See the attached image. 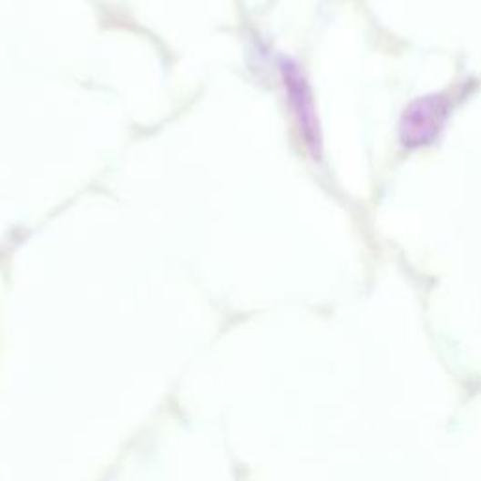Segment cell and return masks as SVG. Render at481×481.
Wrapping results in <instances>:
<instances>
[{
  "mask_svg": "<svg viewBox=\"0 0 481 481\" xmlns=\"http://www.w3.org/2000/svg\"><path fill=\"white\" fill-rule=\"evenodd\" d=\"M449 104L444 97H425L408 106L401 120V139L408 147L429 145L442 130Z\"/></svg>",
  "mask_w": 481,
  "mask_h": 481,
  "instance_id": "1",
  "label": "cell"
},
{
  "mask_svg": "<svg viewBox=\"0 0 481 481\" xmlns=\"http://www.w3.org/2000/svg\"><path fill=\"white\" fill-rule=\"evenodd\" d=\"M282 74H284V81L288 87V95H290L292 106L299 117V123H301V127H303L305 138L309 141L307 145L316 147L318 145V128H316V117L312 111V102L309 97V88L293 65L286 63L282 67Z\"/></svg>",
  "mask_w": 481,
  "mask_h": 481,
  "instance_id": "2",
  "label": "cell"
}]
</instances>
